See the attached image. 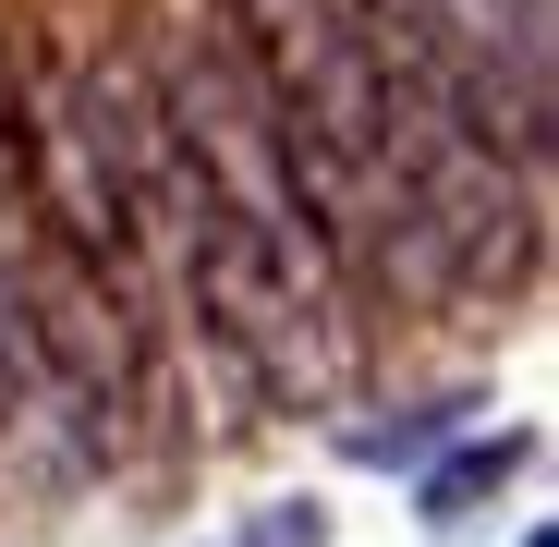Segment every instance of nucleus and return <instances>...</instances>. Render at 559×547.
<instances>
[{
	"label": "nucleus",
	"mask_w": 559,
	"mask_h": 547,
	"mask_svg": "<svg viewBox=\"0 0 559 547\" xmlns=\"http://www.w3.org/2000/svg\"><path fill=\"white\" fill-rule=\"evenodd\" d=\"M523 463H535V426H499V438H487V426H462L438 463H414V511H426L438 535H462V523H475V511L523 475Z\"/></svg>",
	"instance_id": "f257e3e1"
},
{
	"label": "nucleus",
	"mask_w": 559,
	"mask_h": 547,
	"mask_svg": "<svg viewBox=\"0 0 559 547\" xmlns=\"http://www.w3.org/2000/svg\"><path fill=\"white\" fill-rule=\"evenodd\" d=\"M475 414H487V390H414V402H378V414H341V463H378V475L438 463Z\"/></svg>",
	"instance_id": "f03ea898"
},
{
	"label": "nucleus",
	"mask_w": 559,
	"mask_h": 547,
	"mask_svg": "<svg viewBox=\"0 0 559 547\" xmlns=\"http://www.w3.org/2000/svg\"><path fill=\"white\" fill-rule=\"evenodd\" d=\"M207 547H329V511H317V499H255V511H231Z\"/></svg>",
	"instance_id": "7ed1b4c3"
}]
</instances>
